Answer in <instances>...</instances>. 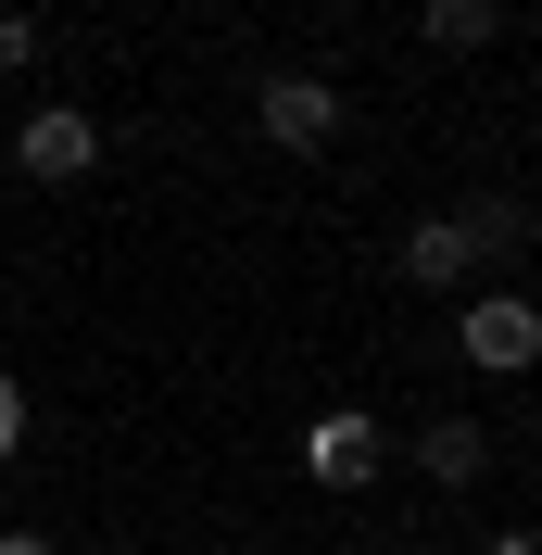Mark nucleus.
<instances>
[{"label":"nucleus","mask_w":542,"mask_h":555,"mask_svg":"<svg viewBox=\"0 0 542 555\" xmlns=\"http://www.w3.org/2000/svg\"><path fill=\"white\" fill-rule=\"evenodd\" d=\"M253 127L291 152V165H315V152H340V127H353V102H340L328 76H253Z\"/></svg>","instance_id":"1"},{"label":"nucleus","mask_w":542,"mask_h":555,"mask_svg":"<svg viewBox=\"0 0 542 555\" xmlns=\"http://www.w3.org/2000/svg\"><path fill=\"white\" fill-rule=\"evenodd\" d=\"M378 467H391V429H378L366 404H315L304 416V480L315 492H366Z\"/></svg>","instance_id":"2"},{"label":"nucleus","mask_w":542,"mask_h":555,"mask_svg":"<svg viewBox=\"0 0 542 555\" xmlns=\"http://www.w3.org/2000/svg\"><path fill=\"white\" fill-rule=\"evenodd\" d=\"M89 165H102V114H76V102H38L26 127H13V177H38V190H76Z\"/></svg>","instance_id":"3"},{"label":"nucleus","mask_w":542,"mask_h":555,"mask_svg":"<svg viewBox=\"0 0 542 555\" xmlns=\"http://www.w3.org/2000/svg\"><path fill=\"white\" fill-rule=\"evenodd\" d=\"M454 353H467L479 379H517V366L542 353V315H530V291H479V304H467V328H454Z\"/></svg>","instance_id":"4"},{"label":"nucleus","mask_w":542,"mask_h":555,"mask_svg":"<svg viewBox=\"0 0 542 555\" xmlns=\"http://www.w3.org/2000/svg\"><path fill=\"white\" fill-rule=\"evenodd\" d=\"M391 266H404V291H467L479 228H467V215H416L404 241H391Z\"/></svg>","instance_id":"5"},{"label":"nucleus","mask_w":542,"mask_h":555,"mask_svg":"<svg viewBox=\"0 0 542 555\" xmlns=\"http://www.w3.org/2000/svg\"><path fill=\"white\" fill-rule=\"evenodd\" d=\"M416 480H441V492H467L479 467H492V429H479V416H429V429H416Z\"/></svg>","instance_id":"6"},{"label":"nucleus","mask_w":542,"mask_h":555,"mask_svg":"<svg viewBox=\"0 0 542 555\" xmlns=\"http://www.w3.org/2000/svg\"><path fill=\"white\" fill-rule=\"evenodd\" d=\"M416 26H429V51H454V64H467V51H492V38H505V0H429Z\"/></svg>","instance_id":"7"},{"label":"nucleus","mask_w":542,"mask_h":555,"mask_svg":"<svg viewBox=\"0 0 542 555\" xmlns=\"http://www.w3.org/2000/svg\"><path fill=\"white\" fill-rule=\"evenodd\" d=\"M38 51H51V38H38V13H0V76H26Z\"/></svg>","instance_id":"8"},{"label":"nucleus","mask_w":542,"mask_h":555,"mask_svg":"<svg viewBox=\"0 0 542 555\" xmlns=\"http://www.w3.org/2000/svg\"><path fill=\"white\" fill-rule=\"evenodd\" d=\"M13 454H26V379L0 366V467H13Z\"/></svg>","instance_id":"9"},{"label":"nucleus","mask_w":542,"mask_h":555,"mask_svg":"<svg viewBox=\"0 0 542 555\" xmlns=\"http://www.w3.org/2000/svg\"><path fill=\"white\" fill-rule=\"evenodd\" d=\"M0 555H64V543H51V530H0Z\"/></svg>","instance_id":"10"},{"label":"nucleus","mask_w":542,"mask_h":555,"mask_svg":"<svg viewBox=\"0 0 542 555\" xmlns=\"http://www.w3.org/2000/svg\"><path fill=\"white\" fill-rule=\"evenodd\" d=\"M492 555H542V543H530V530H505V543H492Z\"/></svg>","instance_id":"11"}]
</instances>
